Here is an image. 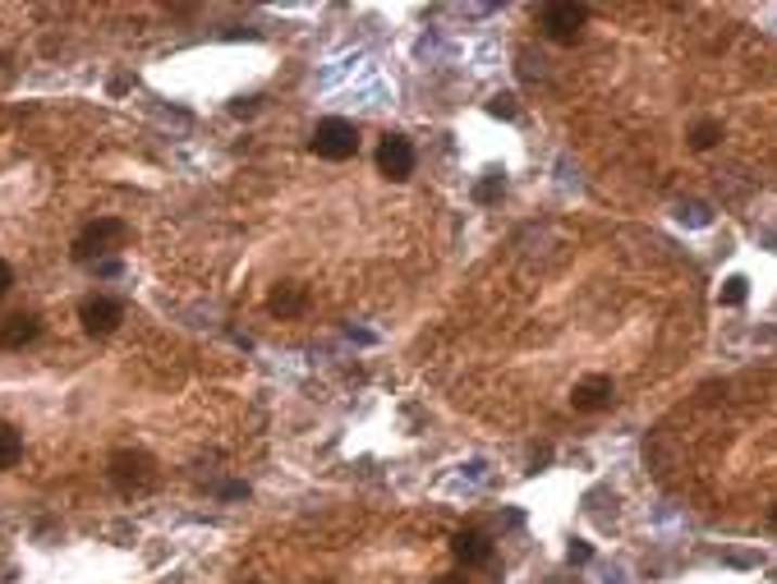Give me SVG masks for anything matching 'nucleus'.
<instances>
[{
    "label": "nucleus",
    "instance_id": "obj_11",
    "mask_svg": "<svg viewBox=\"0 0 777 584\" xmlns=\"http://www.w3.org/2000/svg\"><path fill=\"white\" fill-rule=\"evenodd\" d=\"M18 456H24V437L10 423H0V470H14Z\"/></svg>",
    "mask_w": 777,
    "mask_h": 584
},
{
    "label": "nucleus",
    "instance_id": "obj_4",
    "mask_svg": "<svg viewBox=\"0 0 777 584\" xmlns=\"http://www.w3.org/2000/svg\"><path fill=\"white\" fill-rule=\"evenodd\" d=\"M378 170L386 175V180H410V175H415V148H410V139L386 134L382 148H378Z\"/></svg>",
    "mask_w": 777,
    "mask_h": 584
},
{
    "label": "nucleus",
    "instance_id": "obj_13",
    "mask_svg": "<svg viewBox=\"0 0 777 584\" xmlns=\"http://www.w3.org/2000/svg\"><path fill=\"white\" fill-rule=\"evenodd\" d=\"M746 295H750L746 277H727L723 290H717V300H723V304H746Z\"/></svg>",
    "mask_w": 777,
    "mask_h": 584
},
{
    "label": "nucleus",
    "instance_id": "obj_2",
    "mask_svg": "<svg viewBox=\"0 0 777 584\" xmlns=\"http://www.w3.org/2000/svg\"><path fill=\"white\" fill-rule=\"evenodd\" d=\"M585 18H589V14L579 10V5H548V10L538 14V28L548 33L557 47H575L579 33H585Z\"/></svg>",
    "mask_w": 777,
    "mask_h": 584
},
{
    "label": "nucleus",
    "instance_id": "obj_10",
    "mask_svg": "<svg viewBox=\"0 0 777 584\" xmlns=\"http://www.w3.org/2000/svg\"><path fill=\"white\" fill-rule=\"evenodd\" d=\"M267 308H271V314H281V318L300 314V308H304V285H295V281L277 285V290H271V295H267Z\"/></svg>",
    "mask_w": 777,
    "mask_h": 584
},
{
    "label": "nucleus",
    "instance_id": "obj_17",
    "mask_svg": "<svg viewBox=\"0 0 777 584\" xmlns=\"http://www.w3.org/2000/svg\"><path fill=\"white\" fill-rule=\"evenodd\" d=\"M589 557H594V548H589V543H579V538H575V543H571V561H589Z\"/></svg>",
    "mask_w": 777,
    "mask_h": 584
},
{
    "label": "nucleus",
    "instance_id": "obj_8",
    "mask_svg": "<svg viewBox=\"0 0 777 584\" xmlns=\"http://www.w3.org/2000/svg\"><path fill=\"white\" fill-rule=\"evenodd\" d=\"M451 553H456L460 567H483V561L493 557V543H488V534H479V530H460L451 538Z\"/></svg>",
    "mask_w": 777,
    "mask_h": 584
},
{
    "label": "nucleus",
    "instance_id": "obj_18",
    "mask_svg": "<svg viewBox=\"0 0 777 584\" xmlns=\"http://www.w3.org/2000/svg\"><path fill=\"white\" fill-rule=\"evenodd\" d=\"M437 584H464V575H442Z\"/></svg>",
    "mask_w": 777,
    "mask_h": 584
},
{
    "label": "nucleus",
    "instance_id": "obj_3",
    "mask_svg": "<svg viewBox=\"0 0 777 584\" xmlns=\"http://www.w3.org/2000/svg\"><path fill=\"white\" fill-rule=\"evenodd\" d=\"M111 474H115V483H120L125 493H143V488L157 483V470H152V460L143 452H120L111 460Z\"/></svg>",
    "mask_w": 777,
    "mask_h": 584
},
{
    "label": "nucleus",
    "instance_id": "obj_7",
    "mask_svg": "<svg viewBox=\"0 0 777 584\" xmlns=\"http://www.w3.org/2000/svg\"><path fill=\"white\" fill-rule=\"evenodd\" d=\"M37 337H42V322H37L33 314H14V318L0 322V350H24Z\"/></svg>",
    "mask_w": 777,
    "mask_h": 584
},
{
    "label": "nucleus",
    "instance_id": "obj_5",
    "mask_svg": "<svg viewBox=\"0 0 777 584\" xmlns=\"http://www.w3.org/2000/svg\"><path fill=\"white\" fill-rule=\"evenodd\" d=\"M125 240V221H115V217H102V221H92L79 240H74V258L88 263L92 253H106L111 244H120Z\"/></svg>",
    "mask_w": 777,
    "mask_h": 584
},
{
    "label": "nucleus",
    "instance_id": "obj_14",
    "mask_svg": "<svg viewBox=\"0 0 777 584\" xmlns=\"http://www.w3.org/2000/svg\"><path fill=\"white\" fill-rule=\"evenodd\" d=\"M488 111L497 115V120H511V115H515V97H507V92H501V97H493V102H488Z\"/></svg>",
    "mask_w": 777,
    "mask_h": 584
},
{
    "label": "nucleus",
    "instance_id": "obj_9",
    "mask_svg": "<svg viewBox=\"0 0 777 584\" xmlns=\"http://www.w3.org/2000/svg\"><path fill=\"white\" fill-rule=\"evenodd\" d=\"M608 401H612V378H585V382H575V392H571L575 410H603Z\"/></svg>",
    "mask_w": 777,
    "mask_h": 584
},
{
    "label": "nucleus",
    "instance_id": "obj_15",
    "mask_svg": "<svg viewBox=\"0 0 777 584\" xmlns=\"http://www.w3.org/2000/svg\"><path fill=\"white\" fill-rule=\"evenodd\" d=\"M501 185H507V180H501V175L493 170V175H488V180H483V185H479V203H493V199H497V193H501Z\"/></svg>",
    "mask_w": 777,
    "mask_h": 584
},
{
    "label": "nucleus",
    "instance_id": "obj_16",
    "mask_svg": "<svg viewBox=\"0 0 777 584\" xmlns=\"http://www.w3.org/2000/svg\"><path fill=\"white\" fill-rule=\"evenodd\" d=\"M10 285H14V271H10L5 258H0V300H5V290H10Z\"/></svg>",
    "mask_w": 777,
    "mask_h": 584
},
{
    "label": "nucleus",
    "instance_id": "obj_6",
    "mask_svg": "<svg viewBox=\"0 0 777 584\" xmlns=\"http://www.w3.org/2000/svg\"><path fill=\"white\" fill-rule=\"evenodd\" d=\"M120 318H125V308L115 304V300H106V295H92L79 308V322H84L88 337H111L115 327H120Z\"/></svg>",
    "mask_w": 777,
    "mask_h": 584
},
{
    "label": "nucleus",
    "instance_id": "obj_12",
    "mask_svg": "<svg viewBox=\"0 0 777 584\" xmlns=\"http://www.w3.org/2000/svg\"><path fill=\"white\" fill-rule=\"evenodd\" d=\"M717 139H723V129H717L713 120H704V125H695V134H690V148H695V152H709Z\"/></svg>",
    "mask_w": 777,
    "mask_h": 584
},
{
    "label": "nucleus",
    "instance_id": "obj_1",
    "mask_svg": "<svg viewBox=\"0 0 777 584\" xmlns=\"http://www.w3.org/2000/svg\"><path fill=\"white\" fill-rule=\"evenodd\" d=\"M355 148H359V134L349 120H318L314 129V152L327 162H345V157H355Z\"/></svg>",
    "mask_w": 777,
    "mask_h": 584
}]
</instances>
